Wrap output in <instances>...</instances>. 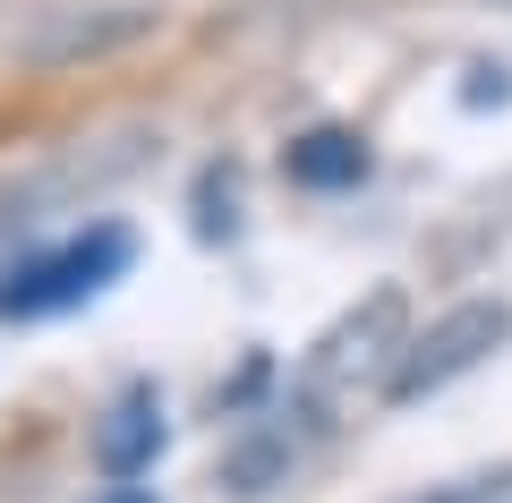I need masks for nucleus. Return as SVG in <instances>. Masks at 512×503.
Masks as SVG:
<instances>
[{
    "instance_id": "nucleus-3",
    "label": "nucleus",
    "mask_w": 512,
    "mask_h": 503,
    "mask_svg": "<svg viewBox=\"0 0 512 503\" xmlns=\"http://www.w3.org/2000/svg\"><path fill=\"white\" fill-rule=\"evenodd\" d=\"M504 333H512V307H495V299L453 307L444 324H427V333H410V342H402V359H393V376H384V401H427V393H444V384L470 376Z\"/></svg>"
},
{
    "instance_id": "nucleus-6",
    "label": "nucleus",
    "mask_w": 512,
    "mask_h": 503,
    "mask_svg": "<svg viewBox=\"0 0 512 503\" xmlns=\"http://www.w3.org/2000/svg\"><path fill=\"white\" fill-rule=\"evenodd\" d=\"M419 503H487V478H470V486H444V495H419Z\"/></svg>"
},
{
    "instance_id": "nucleus-2",
    "label": "nucleus",
    "mask_w": 512,
    "mask_h": 503,
    "mask_svg": "<svg viewBox=\"0 0 512 503\" xmlns=\"http://www.w3.org/2000/svg\"><path fill=\"white\" fill-rule=\"evenodd\" d=\"M128 256H137V239H128L120 222H94V231H77V239H60V248H43V256H26V265L0 273V316L9 324L69 316V307H86L94 290L120 282Z\"/></svg>"
},
{
    "instance_id": "nucleus-5",
    "label": "nucleus",
    "mask_w": 512,
    "mask_h": 503,
    "mask_svg": "<svg viewBox=\"0 0 512 503\" xmlns=\"http://www.w3.org/2000/svg\"><path fill=\"white\" fill-rule=\"evenodd\" d=\"M291 180L299 188H350V180H367V145L350 128H308L291 145Z\"/></svg>"
},
{
    "instance_id": "nucleus-7",
    "label": "nucleus",
    "mask_w": 512,
    "mask_h": 503,
    "mask_svg": "<svg viewBox=\"0 0 512 503\" xmlns=\"http://www.w3.org/2000/svg\"><path fill=\"white\" fill-rule=\"evenodd\" d=\"M111 503H154V495H137V486H120V495H111Z\"/></svg>"
},
{
    "instance_id": "nucleus-1",
    "label": "nucleus",
    "mask_w": 512,
    "mask_h": 503,
    "mask_svg": "<svg viewBox=\"0 0 512 503\" xmlns=\"http://www.w3.org/2000/svg\"><path fill=\"white\" fill-rule=\"evenodd\" d=\"M402 342H410L402 333V290H376L367 307H350L325 342L308 350V367H299V418L333 427V410H350L376 376H393Z\"/></svg>"
},
{
    "instance_id": "nucleus-4",
    "label": "nucleus",
    "mask_w": 512,
    "mask_h": 503,
    "mask_svg": "<svg viewBox=\"0 0 512 503\" xmlns=\"http://www.w3.org/2000/svg\"><path fill=\"white\" fill-rule=\"evenodd\" d=\"M154 452H163V410H154V393L137 384V393H120L111 418L94 427V461H103L111 478H137V469H154Z\"/></svg>"
}]
</instances>
